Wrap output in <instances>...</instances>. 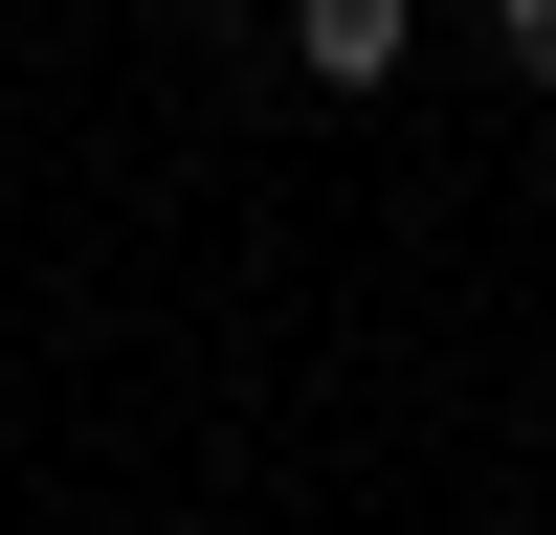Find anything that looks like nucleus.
<instances>
[{
	"mask_svg": "<svg viewBox=\"0 0 556 535\" xmlns=\"http://www.w3.org/2000/svg\"><path fill=\"white\" fill-rule=\"evenodd\" d=\"M490 45H513V89H556V0H490Z\"/></svg>",
	"mask_w": 556,
	"mask_h": 535,
	"instance_id": "obj_2",
	"label": "nucleus"
},
{
	"mask_svg": "<svg viewBox=\"0 0 556 535\" xmlns=\"http://www.w3.org/2000/svg\"><path fill=\"white\" fill-rule=\"evenodd\" d=\"M401 45H424V0H290V67L312 89H401Z\"/></svg>",
	"mask_w": 556,
	"mask_h": 535,
	"instance_id": "obj_1",
	"label": "nucleus"
}]
</instances>
